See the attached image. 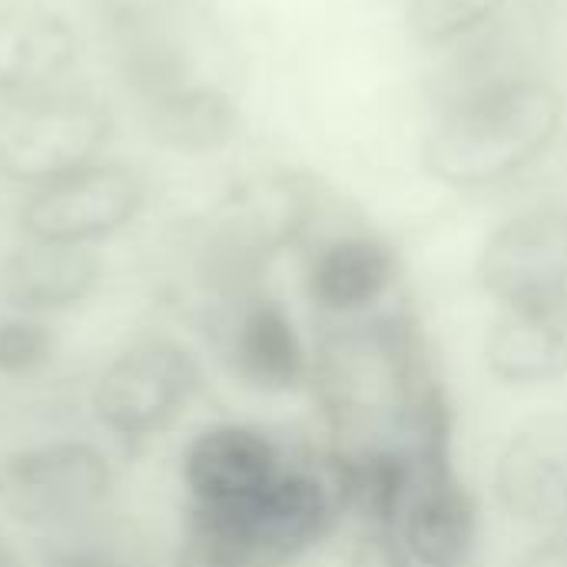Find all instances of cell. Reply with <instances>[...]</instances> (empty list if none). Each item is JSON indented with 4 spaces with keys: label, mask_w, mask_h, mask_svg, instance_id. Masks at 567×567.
I'll return each mask as SVG.
<instances>
[{
    "label": "cell",
    "mask_w": 567,
    "mask_h": 567,
    "mask_svg": "<svg viewBox=\"0 0 567 567\" xmlns=\"http://www.w3.org/2000/svg\"><path fill=\"white\" fill-rule=\"evenodd\" d=\"M126 468L80 419L23 425L0 442V525L27 555L113 532Z\"/></svg>",
    "instance_id": "6da1fadb"
},
{
    "label": "cell",
    "mask_w": 567,
    "mask_h": 567,
    "mask_svg": "<svg viewBox=\"0 0 567 567\" xmlns=\"http://www.w3.org/2000/svg\"><path fill=\"white\" fill-rule=\"evenodd\" d=\"M206 355L169 326H136L76 379V419L130 465L173 445L206 395Z\"/></svg>",
    "instance_id": "7a4b0ae2"
},
{
    "label": "cell",
    "mask_w": 567,
    "mask_h": 567,
    "mask_svg": "<svg viewBox=\"0 0 567 567\" xmlns=\"http://www.w3.org/2000/svg\"><path fill=\"white\" fill-rule=\"evenodd\" d=\"M561 93L535 76H502L455 96L425 140L429 169L452 186H492L518 176L555 140Z\"/></svg>",
    "instance_id": "3957f363"
},
{
    "label": "cell",
    "mask_w": 567,
    "mask_h": 567,
    "mask_svg": "<svg viewBox=\"0 0 567 567\" xmlns=\"http://www.w3.org/2000/svg\"><path fill=\"white\" fill-rule=\"evenodd\" d=\"M110 106L83 90H43L0 110V176L30 189L76 173L103 153Z\"/></svg>",
    "instance_id": "277c9868"
},
{
    "label": "cell",
    "mask_w": 567,
    "mask_h": 567,
    "mask_svg": "<svg viewBox=\"0 0 567 567\" xmlns=\"http://www.w3.org/2000/svg\"><path fill=\"white\" fill-rule=\"evenodd\" d=\"M289 468L269 429L249 419H196L173 442L179 512H223L256 498Z\"/></svg>",
    "instance_id": "5b68a950"
},
{
    "label": "cell",
    "mask_w": 567,
    "mask_h": 567,
    "mask_svg": "<svg viewBox=\"0 0 567 567\" xmlns=\"http://www.w3.org/2000/svg\"><path fill=\"white\" fill-rule=\"evenodd\" d=\"M146 206V183L126 163H90L30 189L20 206V236L96 246L123 233Z\"/></svg>",
    "instance_id": "8992f818"
},
{
    "label": "cell",
    "mask_w": 567,
    "mask_h": 567,
    "mask_svg": "<svg viewBox=\"0 0 567 567\" xmlns=\"http://www.w3.org/2000/svg\"><path fill=\"white\" fill-rule=\"evenodd\" d=\"M106 282L96 246L20 239L0 256V309L63 322L86 309Z\"/></svg>",
    "instance_id": "52a82bcc"
},
{
    "label": "cell",
    "mask_w": 567,
    "mask_h": 567,
    "mask_svg": "<svg viewBox=\"0 0 567 567\" xmlns=\"http://www.w3.org/2000/svg\"><path fill=\"white\" fill-rule=\"evenodd\" d=\"M485 286L505 306L567 299V209H528L485 246Z\"/></svg>",
    "instance_id": "ba28073f"
},
{
    "label": "cell",
    "mask_w": 567,
    "mask_h": 567,
    "mask_svg": "<svg viewBox=\"0 0 567 567\" xmlns=\"http://www.w3.org/2000/svg\"><path fill=\"white\" fill-rule=\"evenodd\" d=\"M229 379L259 395L292 392L306 379L309 352L296 319L276 299H246L213 342Z\"/></svg>",
    "instance_id": "9c48e42d"
},
{
    "label": "cell",
    "mask_w": 567,
    "mask_h": 567,
    "mask_svg": "<svg viewBox=\"0 0 567 567\" xmlns=\"http://www.w3.org/2000/svg\"><path fill=\"white\" fill-rule=\"evenodd\" d=\"M66 336L60 322L0 309V392L13 402H60L76 412V389L66 385Z\"/></svg>",
    "instance_id": "30bf717a"
},
{
    "label": "cell",
    "mask_w": 567,
    "mask_h": 567,
    "mask_svg": "<svg viewBox=\"0 0 567 567\" xmlns=\"http://www.w3.org/2000/svg\"><path fill=\"white\" fill-rule=\"evenodd\" d=\"M76 60L70 23L47 10L0 13V110L50 90Z\"/></svg>",
    "instance_id": "8fae6325"
},
{
    "label": "cell",
    "mask_w": 567,
    "mask_h": 567,
    "mask_svg": "<svg viewBox=\"0 0 567 567\" xmlns=\"http://www.w3.org/2000/svg\"><path fill=\"white\" fill-rule=\"evenodd\" d=\"M402 538L412 558L425 567H458L475 538V515L452 475H425L405 488Z\"/></svg>",
    "instance_id": "7c38bea8"
},
{
    "label": "cell",
    "mask_w": 567,
    "mask_h": 567,
    "mask_svg": "<svg viewBox=\"0 0 567 567\" xmlns=\"http://www.w3.org/2000/svg\"><path fill=\"white\" fill-rule=\"evenodd\" d=\"M150 136L179 153L223 150L239 130V106L216 86L166 83L156 86L146 103Z\"/></svg>",
    "instance_id": "4fadbf2b"
},
{
    "label": "cell",
    "mask_w": 567,
    "mask_h": 567,
    "mask_svg": "<svg viewBox=\"0 0 567 567\" xmlns=\"http://www.w3.org/2000/svg\"><path fill=\"white\" fill-rule=\"evenodd\" d=\"M392 272V252L379 239L346 236L319 249V256L309 262L306 289L319 309L346 316L369 309L389 289Z\"/></svg>",
    "instance_id": "5bb4252c"
},
{
    "label": "cell",
    "mask_w": 567,
    "mask_h": 567,
    "mask_svg": "<svg viewBox=\"0 0 567 567\" xmlns=\"http://www.w3.org/2000/svg\"><path fill=\"white\" fill-rule=\"evenodd\" d=\"M492 362L515 382H545L567 372V299L508 306L492 339Z\"/></svg>",
    "instance_id": "9a60e30c"
},
{
    "label": "cell",
    "mask_w": 567,
    "mask_h": 567,
    "mask_svg": "<svg viewBox=\"0 0 567 567\" xmlns=\"http://www.w3.org/2000/svg\"><path fill=\"white\" fill-rule=\"evenodd\" d=\"M30 567H156L143 558V548L123 535V525L83 542L30 551Z\"/></svg>",
    "instance_id": "2e32d148"
},
{
    "label": "cell",
    "mask_w": 567,
    "mask_h": 567,
    "mask_svg": "<svg viewBox=\"0 0 567 567\" xmlns=\"http://www.w3.org/2000/svg\"><path fill=\"white\" fill-rule=\"evenodd\" d=\"M502 3L505 0H412V23L425 40L445 43L485 23Z\"/></svg>",
    "instance_id": "e0dca14e"
},
{
    "label": "cell",
    "mask_w": 567,
    "mask_h": 567,
    "mask_svg": "<svg viewBox=\"0 0 567 567\" xmlns=\"http://www.w3.org/2000/svg\"><path fill=\"white\" fill-rule=\"evenodd\" d=\"M0 567H30V558L17 548V542H0Z\"/></svg>",
    "instance_id": "ac0fdd59"
},
{
    "label": "cell",
    "mask_w": 567,
    "mask_h": 567,
    "mask_svg": "<svg viewBox=\"0 0 567 567\" xmlns=\"http://www.w3.org/2000/svg\"><path fill=\"white\" fill-rule=\"evenodd\" d=\"M555 13H561V17H567V0H545Z\"/></svg>",
    "instance_id": "d6986e66"
}]
</instances>
